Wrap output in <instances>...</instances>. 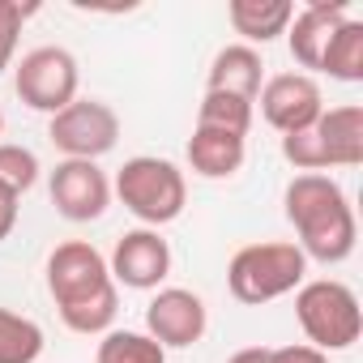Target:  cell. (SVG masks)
I'll return each instance as SVG.
<instances>
[{"instance_id": "obj_14", "label": "cell", "mask_w": 363, "mask_h": 363, "mask_svg": "<svg viewBox=\"0 0 363 363\" xmlns=\"http://www.w3.org/2000/svg\"><path fill=\"white\" fill-rule=\"evenodd\" d=\"M261 82H265V65L248 43L223 48L214 56V65H210V90H218V94H235L244 103H257Z\"/></svg>"}, {"instance_id": "obj_13", "label": "cell", "mask_w": 363, "mask_h": 363, "mask_svg": "<svg viewBox=\"0 0 363 363\" xmlns=\"http://www.w3.org/2000/svg\"><path fill=\"white\" fill-rule=\"evenodd\" d=\"M325 150V167H359L363 162V107L359 103H342L320 111V120L312 124Z\"/></svg>"}, {"instance_id": "obj_8", "label": "cell", "mask_w": 363, "mask_h": 363, "mask_svg": "<svg viewBox=\"0 0 363 363\" xmlns=\"http://www.w3.org/2000/svg\"><path fill=\"white\" fill-rule=\"evenodd\" d=\"M48 193H52V206H56L60 218H69V223H94L111 206V179L99 171V162L65 158L52 171Z\"/></svg>"}, {"instance_id": "obj_18", "label": "cell", "mask_w": 363, "mask_h": 363, "mask_svg": "<svg viewBox=\"0 0 363 363\" xmlns=\"http://www.w3.org/2000/svg\"><path fill=\"white\" fill-rule=\"evenodd\" d=\"M43 354V329L30 316L0 308V363H35Z\"/></svg>"}, {"instance_id": "obj_20", "label": "cell", "mask_w": 363, "mask_h": 363, "mask_svg": "<svg viewBox=\"0 0 363 363\" xmlns=\"http://www.w3.org/2000/svg\"><path fill=\"white\" fill-rule=\"evenodd\" d=\"M197 124H206V128H227V133L248 137V128H252V103H244V99H235V94L206 90V99H201V107H197Z\"/></svg>"}, {"instance_id": "obj_23", "label": "cell", "mask_w": 363, "mask_h": 363, "mask_svg": "<svg viewBox=\"0 0 363 363\" xmlns=\"http://www.w3.org/2000/svg\"><path fill=\"white\" fill-rule=\"evenodd\" d=\"M269 363H329V354L316 346H278L269 350Z\"/></svg>"}, {"instance_id": "obj_10", "label": "cell", "mask_w": 363, "mask_h": 363, "mask_svg": "<svg viewBox=\"0 0 363 363\" xmlns=\"http://www.w3.org/2000/svg\"><path fill=\"white\" fill-rule=\"evenodd\" d=\"M145 329H150V337L162 350L167 346L184 350V346L201 342V333H206V303H201V295H193L184 286L158 291L150 299V308H145Z\"/></svg>"}, {"instance_id": "obj_19", "label": "cell", "mask_w": 363, "mask_h": 363, "mask_svg": "<svg viewBox=\"0 0 363 363\" xmlns=\"http://www.w3.org/2000/svg\"><path fill=\"white\" fill-rule=\"evenodd\" d=\"M94 363H167V350H162L150 333L111 329V333H103Z\"/></svg>"}, {"instance_id": "obj_16", "label": "cell", "mask_w": 363, "mask_h": 363, "mask_svg": "<svg viewBox=\"0 0 363 363\" xmlns=\"http://www.w3.org/2000/svg\"><path fill=\"white\" fill-rule=\"evenodd\" d=\"M227 18H231L235 35H244L248 43H269V39L286 35L295 5L291 0H231Z\"/></svg>"}, {"instance_id": "obj_2", "label": "cell", "mask_w": 363, "mask_h": 363, "mask_svg": "<svg viewBox=\"0 0 363 363\" xmlns=\"http://www.w3.org/2000/svg\"><path fill=\"white\" fill-rule=\"evenodd\" d=\"M286 218L299 235V252L320 261V265H342L354 244H359V227H354V210L342 193L337 179L329 175H295L286 184Z\"/></svg>"}, {"instance_id": "obj_24", "label": "cell", "mask_w": 363, "mask_h": 363, "mask_svg": "<svg viewBox=\"0 0 363 363\" xmlns=\"http://www.w3.org/2000/svg\"><path fill=\"white\" fill-rule=\"evenodd\" d=\"M18 193L9 184H0V240H9V231L18 227Z\"/></svg>"}, {"instance_id": "obj_3", "label": "cell", "mask_w": 363, "mask_h": 363, "mask_svg": "<svg viewBox=\"0 0 363 363\" xmlns=\"http://www.w3.org/2000/svg\"><path fill=\"white\" fill-rule=\"evenodd\" d=\"M116 197L145 227H167V223H175L179 214H184L189 184H184V171H179L175 162L137 154L116 175Z\"/></svg>"}, {"instance_id": "obj_6", "label": "cell", "mask_w": 363, "mask_h": 363, "mask_svg": "<svg viewBox=\"0 0 363 363\" xmlns=\"http://www.w3.org/2000/svg\"><path fill=\"white\" fill-rule=\"evenodd\" d=\"M13 90L30 111H48V116L65 111L77 99V60H73V52H65V48L26 52L22 65H18Z\"/></svg>"}, {"instance_id": "obj_21", "label": "cell", "mask_w": 363, "mask_h": 363, "mask_svg": "<svg viewBox=\"0 0 363 363\" xmlns=\"http://www.w3.org/2000/svg\"><path fill=\"white\" fill-rule=\"evenodd\" d=\"M0 184H9L18 197L39 184V158L26 145H0Z\"/></svg>"}, {"instance_id": "obj_26", "label": "cell", "mask_w": 363, "mask_h": 363, "mask_svg": "<svg viewBox=\"0 0 363 363\" xmlns=\"http://www.w3.org/2000/svg\"><path fill=\"white\" fill-rule=\"evenodd\" d=\"M0 133H5V111H0Z\"/></svg>"}, {"instance_id": "obj_9", "label": "cell", "mask_w": 363, "mask_h": 363, "mask_svg": "<svg viewBox=\"0 0 363 363\" xmlns=\"http://www.w3.org/2000/svg\"><path fill=\"white\" fill-rule=\"evenodd\" d=\"M261 116L269 128H278L282 137L286 133H299V128H312L325 111V99H320V86L308 77V73H278L261 86Z\"/></svg>"}, {"instance_id": "obj_12", "label": "cell", "mask_w": 363, "mask_h": 363, "mask_svg": "<svg viewBox=\"0 0 363 363\" xmlns=\"http://www.w3.org/2000/svg\"><path fill=\"white\" fill-rule=\"evenodd\" d=\"M346 22V0H312L303 13L291 18L286 26V43L299 69H320V52L329 43V35Z\"/></svg>"}, {"instance_id": "obj_1", "label": "cell", "mask_w": 363, "mask_h": 363, "mask_svg": "<svg viewBox=\"0 0 363 363\" xmlns=\"http://www.w3.org/2000/svg\"><path fill=\"white\" fill-rule=\"evenodd\" d=\"M48 291L73 333H107L120 312L111 269L86 240H69L48 257Z\"/></svg>"}, {"instance_id": "obj_4", "label": "cell", "mask_w": 363, "mask_h": 363, "mask_svg": "<svg viewBox=\"0 0 363 363\" xmlns=\"http://www.w3.org/2000/svg\"><path fill=\"white\" fill-rule=\"evenodd\" d=\"M308 274V257L299 252V244H248L231 257L227 265V291L231 299L261 308L269 299L291 295Z\"/></svg>"}, {"instance_id": "obj_15", "label": "cell", "mask_w": 363, "mask_h": 363, "mask_svg": "<svg viewBox=\"0 0 363 363\" xmlns=\"http://www.w3.org/2000/svg\"><path fill=\"white\" fill-rule=\"evenodd\" d=\"M189 162L206 179H227V175H235L244 167V137L227 133V128L197 124L193 137H189Z\"/></svg>"}, {"instance_id": "obj_25", "label": "cell", "mask_w": 363, "mask_h": 363, "mask_svg": "<svg viewBox=\"0 0 363 363\" xmlns=\"http://www.w3.org/2000/svg\"><path fill=\"white\" fill-rule=\"evenodd\" d=\"M227 363H269V346H244V350H235Z\"/></svg>"}, {"instance_id": "obj_11", "label": "cell", "mask_w": 363, "mask_h": 363, "mask_svg": "<svg viewBox=\"0 0 363 363\" xmlns=\"http://www.w3.org/2000/svg\"><path fill=\"white\" fill-rule=\"evenodd\" d=\"M107 269H111V282H124V286H133V291H154V286L171 274V248H167V240H162L158 231H150V227H145V231H128V235L116 244Z\"/></svg>"}, {"instance_id": "obj_7", "label": "cell", "mask_w": 363, "mask_h": 363, "mask_svg": "<svg viewBox=\"0 0 363 363\" xmlns=\"http://www.w3.org/2000/svg\"><path fill=\"white\" fill-rule=\"evenodd\" d=\"M48 137H52V145L60 154L94 162L107 150H116V141H120V116L107 103H99V99H73L65 111L52 116Z\"/></svg>"}, {"instance_id": "obj_17", "label": "cell", "mask_w": 363, "mask_h": 363, "mask_svg": "<svg viewBox=\"0 0 363 363\" xmlns=\"http://www.w3.org/2000/svg\"><path fill=\"white\" fill-rule=\"evenodd\" d=\"M320 73H329L333 82H363V22L346 18L329 35L320 52Z\"/></svg>"}, {"instance_id": "obj_22", "label": "cell", "mask_w": 363, "mask_h": 363, "mask_svg": "<svg viewBox=\"0 0 363 363\" xmlns=\"http://www.w3.org/2000/svg\"><path fill=\"white\" fill-rule=\"evenodd\" d=\"M39 5H18V0H0V73L9 69L13 52H18V35H22V22L35 13Z\"/></svg>"}, {"instance_id": "obj_5", "label": "cell", "mask_w": 363, "mask_h": 363, "mask_svg": "<svg viewBox=\"0 0 363 363\" xmlns=\"http://www.w3.org/2000/svg\"><path fill=\"white\" fill-rule=\"evenodd\" d=\"M295 316L308 333V346L316 350H346L359 342L363 333V308H359V295L346 286V282H333V278H320V282H308L299 286L295 295Z\"/></svg>"}]
</instances>
